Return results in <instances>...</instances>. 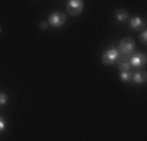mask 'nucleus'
Segmentation results:
<instances>
[{
    "instance_id": "nucleus-15",
    "label": "nucleus",
    "mask_w": 147,
    "mask_h": 141,
    "mask_svg": "<svg viewBox=\"0 0 147 141\" xmlns=\"http://www.w3.org/2000/svg\"><path fill=\"white\" fill-rule=\"evenodd\" d=\"M0 33H2V28H0Z\"/></svg>"
},
{
    "instance_id": "nucleus-7",
    "label": "nucleus",
    "mask_w": 147,
    "mask_h": 141,
    "mask_svg": "<svg viewBox=\"0 0 147 141\" xmlns=\"http://www.w3.org/2000/svg\"><path fill=\"white\" fill-rule=\"evenodd\" d=\"M146 79H147L146 70H139V72L135 74V75H131V80L135 83H146Z\"/></svg>"
},
{
    "instance_id": "nucleus-11",
    "label": "nucleus",
    "mask_w": 147,
    "mask_h": 141,
    "mask_svg": "<svg viewBox=\"0 0 147 141\" xmlns=\"http://www.w3.org/2000/svg\"><path fill=\"white\" fill-rule=\"evenodd\" d=\"M8 102V96L5 93H0V105H5Z\"/></svg>"
},
{
    "instance_id": "nucleus-1",
    "label": "nucleus",
    "mask_w": 147,
    "mask_h": 141,
    "mask_svg": "<svg viewBox=\"0 0 147 141\" xmlns=\"http://www.w3.org/2000/svg\"><path fill=\"white\" fill-rule=\"evenodd\" d=\"M117 52H119L121 56L131 55L133 52H135V39H131V38H125V39H122L121 44H119V47H117Z\"/></svg>"
},
{
    "instance_id": "nucleus-8",
    "label": "nucleus",
    "mask_w": 147,
    "mask_h": 141,
    "mask_svg": "<svg viewBox=\"0 0 147 141\" xmlns=\"http://www.w3.org/2000/svg\"><path fill=\"white\" fill-rule=\"evenodd\" d=\"M144 25H146L144 20H142L141 17H138V16H135L130 20V27L133 28V30H138V28H141V27H144Z\"/></svg>"
},
{
    "instance_id": "nucleus-13",
    "label": "nucleus",
    "mask_w": 147,
    "mask_h": 141,
    "mask_svg": "<svg viewBox=\"0 0 147 141\" xmlns=\"http://www.w3.org/2000/svg\"><path fill=\"white\" fill-rule=\"evenodd\" d=\"M147 39V33H146V31H142V33H141V42H142V44H146V41Z\"/></svg>"
},
{
    "instance_id": "nucleus-12",
    "label": "nucleus",
    "mask_w": 147,
    "mask_h": 141,
    "mask_svg": "<svg viewBox=\"0 0 147 141\" xmlns=\"http://www.w3.org/2000/svg\"><path fill=\"white\" fill-rule=\"evenodd\" d=\"M5 129H6V122H5V119H3V116H0V133Z\"/></svg>"
},
{
    "instance_id": "nucleus-14",
    "label": "nucleus",
    "mask_w": 147,
    "mask_h": 141,
    "mask_svg": "<svg viewBox=\"0 0 147 141\" xmlns=\"http://www.w3.org/2000/svg\"><path fill=\"white\" fill-rule=\"evenodd\" d=\"M47 25H49L47 22H41L39 24V28H41V30H47Z\"/></svg>"
},
{
    "instance_id": "nucleus-2",
    "label": "nucleus",
    "mask_w": 147,
    "mask_h": 141,
    "mask_svg": "<svg viewBox=\"0 0 147 141\" xmlns=\"http://www.w3.org/2000/svg\"><path fill=\"white\" fill-rule=\"evenodd\" d=\"M119 56H121V55H119L117 49L116 47H111V49H108V50L103 52L102 63H103V64H113V63H116L119 60Z\"/></svg>"
},
{
    "instance_id": "nucleus-4",
    "label": "nucleus",
    "mask_w": 147,
    "mask_h": 141,
    "mask_svg": "<svg viewBox=\"0 0 147 141\" xmlns=\"http://www.w3.org/2000/svg\"><path fill=\"white\" fill-rule=\"evenodd\" d=\"M83 11V2L82 0H71L67 2V13L72 16H78Z\"/></svg>"
},
{
    "instance_id": "nucleus-10",
    "label": "nucleus",
    "mask_w": 147,
    "mask_h": 141,
    "mask_svg": "<svg viewBox=\"0 0 147 141\" xmlns=\"http://www.w3.org/2000/svg\"><path fill=\"white\" fill-rule=\"evenodd\" d=\"M121 80H122V82H125V83L130 82V80H131V74L130 72H121Z\"/></svg>"
},
{
    "instance_id": "nucleus-5",
    "label": "nucleus",
    "mask_w": 147,
    "mask_h": 141,
    "mask_svg": "<svg viewBox=\"0 0 147 141\" xmlns=\"http://www.w3.org/2000/svg\"><path fill=\"white\" fill-rule=\"evenodd\" d=\"M147 56L144 54H135L130 56V66H135V68H142L146 66Z\"/></svg>"
},
{
    "instance_id": "nucleus-9",
    "label": "nucleus",
    "mask_w": 147,
    "mask_h": 141,
    "mask_svg": "<svg viewBox=\"0 0 147 141\" xmlns=\"http://www.w3.org/2000/svg\"><path fill=\"white\" fill-rule=\"evenodd\" d=\"M127 17H128V14H127L125 9H117V11H116V19L119 20V22H125Z\"/></svg>"
},
{
    "instance_id": "nucleus-3",
    "label": "nucleus",
    "mask_w": 147,
    "mask_h": 141,
    "mask_svg": "<svg viewBox=\"0 0 147 141\" xmlns=\"http://www.w3.org/2000/svg\"><path fill=\"white\" fill-rule=\"evenodd\" d=\"M64 22H66L64 14H63L61 11H55V13H52L50 16H49V22L47 24H50L53 28H59V27L64 25Z\"/></svg>"
},
{
    "instance_id": "nucleus-6",
    "label": "nucleus",
    "mask_w": 147,
    "mask_h": 141,
    "mask_svg": "<svg viewBox=\"0 0 147 141\" xmlns=\"http://www.w3.org/2000/svg\"><path fill=\"white\" fill-rule=\"evenodd\" d=\"M119 69H121V72H128V69L131 68L130 66V58L128 56H119Z\"/></svg>"
}]
</instances>
